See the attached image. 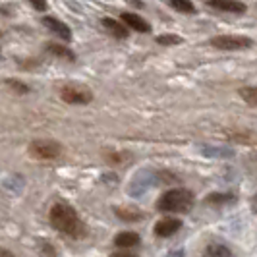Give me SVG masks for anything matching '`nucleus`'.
Masks as SVG:
<instances>
[{
	"mask_svg": "<svg viewBox=\"0 0 257 257\" xmlns=\"http://www.w3.org/2000/svg\"><path fill=\"white\" fill-rule=\"evenodd\" d=\"M49 220H51L52 228H56L58 232H62L70 238H83L87 234V226L81 222L76 209L64 201H58L51 207Z\"/></svg>",
	"mask_w": 257,
	"mask_h": 257,
	"instance_id": "1",
	"label": "nucleus"
},
{
	"mask_svg": "<svg viewBox=\"0 0 257 257\" xmlns=\"http://www.w3.org/2000/svg\"><path fill=\"white\" fill-rule=\"evenodd\" d=\"M193 205V193L184 188H172L165 192L159 201H157V209L165 211V213H188Z\"/></svg>",
	"mask_w": 257,
	"mask_h": 257,
	"instance_id": "2",
	"label": "nucleus"
},
{
	"mask_svg": "<svg viewBox=\"0 0 257 257\" xmlns=\"http://www.w3.org/2000/svg\"><path fill=\"white\" fill-rule=\"evenodd\" d=\"M27 153L37 161H54L62 155V145L54 140H35L29 143Z\"/></svg>",
	"mask_w": 257,
	"mask_h": 257,
	"instance_id": "3",
	"label": "nucleus"
},
{
	"mask_svg": "<svg viewBox=\"0 0 257 257\" xmlns=\"http://www.w3.org/2000/svg\"><path fill=\"white\" fill-rule=\"evenodd\" d=\"M209 45L220 51H244L253 45V41L244 35H217L209 41Z\"/></svg>",
	"mask_w": 257,
	"mask_h": 257,
	"instance_id": "4",
	"label": "nucleus"
},
{
	"mask_svg": "<svg viewBox=\"0 0 257 257\" xmlns=\"http://www.w3.org/2000/svg\"><path fill=\"white\" fill-rule=\"evenodd\" d=\"M60 99L68 104H87L93 101V93L85 85H64L60 89Z\"/></svg>",
	"mask_w": 257,
	"mask_h": 257,
	"instance_id": "5",
	"label": "nucleus"
},
{
	"mask_svg": "<svg viewBox=\"0 0 257 257\" xmlns=\"http://www.w3.org/2000/svg\"><path fill=\"white\" fill-rule=\"evenodd\" d=\"M180 228H182L180 219L165 217V219H161L155 224V236H159V238H168V236H174Z\"/></svg>",
	"mask_w": 257,
	"mask_h": 257,
	"instance_id": "6",
	"label": "nucleus"
},
{
	"mask_svg": "<svg viewBox=\"0 0 257 257\" xmlns=\"http://www.w3.org/2000/svg\"><path fill=\"white\" fill-rule=\"evenodd\" d=\"M43 26H47L52 31V33L56 35V37H60L62 41H66V43L72 39V31H70V27L66 26L64 22L56 20V18H51V16L43 18Z\"/></svg>",
	"mask_w": 257,
	"mask_h": 257,
	"instance_id": "7",
	"label": "nucleus"
},
{
	"mask_svg": "<svg viewBox=\"0 0 257 257\" xmlns=\"http://www.w3.org/2000/svg\"><path fill=\"white\" fill-rule=\"evenodd\" d=\"M122 22L126 24V27H130V29H134V31H138V33H149L151 31V26L143 20V18H140L138 14H130V12H122Z\"/></svg>",
	"mask_w": 257,
	"mask_h": 257,
	"instance_id": "8",
	"label": "nucleus"
},
{
	"mask_svg": "<svg viewBox=\"0 0 257 257\" xmlns=\"http://www.w3.org/2000/svg\"><path fill=\"white\" fill-rule=\"evenodd\" d=\"M207 6L220 10V12H232V14H244L247 10L244 2H224V0H209Z\"/></svg>",
	"mask_w": 257,
	"mask_h": 257,
	"instance_id": "9",
	"label": "nucleus"
},
{
	"mask_svg": "<svg viewBox=\"0 0 257 257\" xmlns=\"http://www.w3.org/2000/svg\"><path fill=\"white\" fill-rule=\"evenodd\" d=\"M101 24H103L104 29H106V31L116 39H126L130 35L128 27L122 26V24H118V22L112 20V18H103V20H101Z\"/></svg>",
	"mask_w": 257,
	"mask_h": 257,
	"instance_id": "10",
	"label": "nucleus"
},
{
	"mask_svg": "<svg viewBox=\"0 0 257 257\" xmlns=\"http://www.w3.org/2000/svg\"><path fill=\"white\" fill-rule=\"evenodd\" d=\"M140 242H142V238H140V234H136V232H120L114 238L116 247H124V249L136 247V245H140Z\"/></svg>",
	"mask_w": 257,
	"mask_h": 257,
	"instance_id": "11",
	"label": "nucleus"
},
{
	"mask_svg": "<svg viewBox=\"0 0 257 257\" xmlns=\"http://www.w3.org/2000/svg\"><path fill=\"white\" fill-rule=\"evenodd\" d=\"M47 51L54 54V56H58V58H64L68 62H74L76 60V54L70 51L68 47L64 45H56V43H47Z\"/></svg>",
	"mask_w": 257,
	"mask_h": 257,
	"instance_id": "12",
	"label": "nucleus"
},
{
	"mask_svg": "<svg viewBox=\"0 0 257 257\" xmlns=\"http://www.w3.org/2000/svg\"><path fill=\"white\" fill-rule=\"evenodd\" d=\"M203 257H234L232 249L224 244H209L203 251Z\"/></svg>",
	"mask_w": 257,
	"mask_h": 257,
	"instance_id": "13",
	"label": "nucleus"
},
{
	"mask_svg": "<svg viewBox=\"0 0 257 257\" xmlns=\"http://www.w3.org/2000/svg\"><path fill=\"white\" fill-rule=\"evenodd\" d=\"M234 201H236V197L232 193H211L205 199L207 205H230Z\"/></svg>",
	"mask_w": 257,
	"mask_h": 257,
	"instance_id": "14",
	"label": "nucleus"
},
{
	"mask_svg": "<svg viewBox=\"0 0 257 257\" xmlns=\"http://www.w3.org/2000/svg\"><path fill=\"white\" fill-rule=\"evenodd\" d=\"M240 97H242V101L247 103L249 106H257V85L242 87V89H240Z\"/></svg>",
	"mask_w": 257,
	"mask_h": 257,
	"instance_id": "15",
	"label": "nucleus"
},
{
	"mask_svg": "<svg viewBox=\"0 0 257 257\" xmlns=\"http://www.w3.org/2000/svg\"><path fill=\"white\" fill-rule=\"evenodd\" d=\"M116 217H120L122 220H142L143 219V213L142 211H132V209H116Z\"/></svg>",
	"mask_w": 257,
	"mask_h": 257,
	"instance_id": "16",
	"label": "nucleus"
},
{
	"mask_svg": "<svg viewBox=\"0 0 257 257\" xmlns=\"http://www.w3.org/2000/svg\"><path fill=\"white\" fill-rule=\"evenodd\" d=\"M170 8H174L176 12H182V14L195 12V6H193L192 2H188V0H172L170 2Z\"/></svg>",
	"mask_w": 257,
	"mask_h": 257,
	"instance_id": "17",
	"label": "nucleus"
},
{
	"mask_svg": "<svg viewBox=\"0 0 257 257\" xmlns=\"http://www.w3.org/2000/svg\"><path fill=\"white\" fill-rule=\"evenodd\" d=\"M184 39L178 37V35H159L157 37V43L159 45H167V47H172V45H180Z\"/></svg>",
	"mask_w": 257,
	"mask_h": 257,
	"instance_id": "18",
	"label": "nucleus"
},
{
	"mask_svg": "<svg viewBox=\"0 0 257 257\" xmlns=\"http://www.w3.org/2000/svg\"><path fill=\"white\" fill-rule=\"evenodd\" d=\"M6 85H8L10 89L16 91V93H20V95H24V93H27V91H29V87H27L26 83L16 81V79H6Z\"/></svg>",
	"mask_w": 257,
	"mask_h": 257,
	"instance_id": "19",
	"label": "nucleus"
},
{
	"mask_svg": "<svg viewBox=\"0 0 257 257\" xmlns=\"http://www.w3.org/2000/svg\"><path fill=\"white\" fill-rule=\"evenodd\" d=\"M31 6H33L35 10H41V12H45V10L49 8V4H47V2H31Z\"/></svg>",
	"mask_w": 257,
	"mask_h": 257,
	"instance_id": "20",
	"label": "nucleus"
},
{
	"mask_svg": "<svg viewBox=\"0 0 257 257\" xmlns=\"http://www.w3.org/2000/svg\"><path fill=\"white\" fill-rule=\"evenodd\" d=\"M251 211H253V213L257 215V193L253 195V197H251Z\"/></svg>",
	"mask_w": 257,
	"mask_h": 257,
	"instance_id": "21",
	"label": "nucleus"
},
{
	"mask_svg": "<svg viewBox=\"0 0 257 257\" xmlns=\"http://www.w3.org/2000/svg\"><path fill=\"white\" fill-rule=\"evenodd\" d=\"M112 257H136L134 253H128V251H120V253H114Z\"/></svg>",
	"mask_w": 257,
	"mask_h": 257,
	"instance_id": "22",
	"label": "nucleus"
},
{
	"mask_svg": "<svg viewBox=\"0 0 257 257\" xmlns=\"http://www.w3.org/2000/svg\"><path fill=\"white\" fill-rule=\"evenodd\" d=\"M0 257H14V253H10L8 249H0Z\"/></svg>",
	"mask_w": 257,
	"mask_h": 257,
	"instance_id": "23",
	"label": "nucleus"
},
{
	"mask_svg": "<svg viewBox=\"0 0 257 257\" xmlns=\"http://www.w3.org/2000/svg\"><path fill=\"white\" fill-rule=\"evenodd\" d=\"M168 257H184V251H172Z\"/></svg>",
	"mask_w": 257,
	"mask_h": 257,
	"instance_id": "24",
	"label": "nucleus"
}]
</instances>
